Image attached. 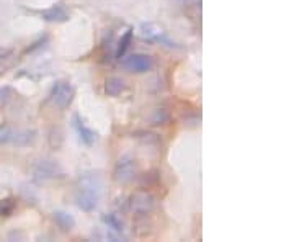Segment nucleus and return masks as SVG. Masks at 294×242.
<instances>
[{"instance_id":"obj_4","label":"nucleus","mask_w":294,"mask_h":242,"mask_svg":"<svg viewBox=\"0 0 294 242\" xmlns=\"http://www.w3.org/2000/svg\"><path fill=\"white\" fill-rule=\"evenodd\" d=\"M123 66L128 69L129 72L144 74V72L152 71L154 61L151 56H147V54H132V56L126 58L123 61Z\"/></svg>"},{"instance_id":"obj_6","label":"nucleus","mask_w":294,"mask_h":242,"mask_svg":"<svg viewBox=\"0 0 294 242\" xmlns=\"http://www.w3.org/2000/svg\"><path fill=\"white\" fill-rule=\"evenodd\" d=\"M129 206L132 211L139 213V214L151 213L154 210V206H156V198L147 191H137L131 197Z\"/></svg>"},{"instance_id":"obj_3","label":"nucleus","mask_w":294,"mask_h":242,"mask_svg":"<svg viewBox=\"0 0 294 242\" xmlns=\"http://www.w3.org/2000/svg\"><path fill=\"white\" fill-rule=\"evenodd\" d=\"M136 175V161L129 156H124L118 161L115 167V180L120 183H129Z\"/></svg>"},{"instance_id":"obj_14","label":"nucleus","mask_w":294,"mask_h":242,"mask_svg":"<svg viewBox=\"0 0 294 242\" xmlns=\"http://www.w3.org/2000/svg\"><path fill=\"white\" fill-rule=\"evenodd\" d=\"M33 139H34V133H33V131H23V133L13 134L10 142L17 144V146H26V144H30Z\"/></svg>"},{"instance_id":"obj_2","label":"nucleus","mask_w":294,"mask_h":242,"mask_svg":"<svg viewBox=\"0 0 294 242\" xmlns=\"http://www.w3.org/2000/svg\"><path fill=\"white\" fill-rule=\"evenodd\" d=\"M74 96H75V90L69 82H58L53 88V102L61 110H64L71 105Z\"/></svg>"},{"instance_id":"obj_1","label":"nucleus","mask_w":294,"mask_h":242,"mask_svg":"<svg viewBox=\"0 0 294 242\" xmlns=\"http://www.w3.org/2000/svg\"><path fill=\"white\" fill-rule=\"evenodd\" d=\"M103 182L102 177L96 174H85L79 180V190H77V206L85 211L92 213L96 210L98 202L102 198Z\"/></svg>"},{"instance_id":"obj_12","label":"nucleus","mask_w":294,"mask_h":242,"mask_svg":"<svg viewBox=\"0 0 294 242\" xmlns=\"http://www.w3.org/2000/svg\"><path fill=\"white\" fill-rule=\"evenodd\" d=\"M102 219H103V223L108 226V229L111 232H116V234L124 232V223H123V219L118 216V214H115V213L105 214Z\"/></svg>"},{"instance_id":"obj_15","label":"nucleus","mask_w":294,"mask_h":242,"mask_svg":"<svg viewBox=\"0 0 294 242\" xmlns=\"http://www.w3.org/2000/svg\"><path fill=\"white\" fill-rule=\"evenodd\" d=\"M13 208H15L13 200H2L0 202V216H9V214H12Z\"/></svg>"},{"instance_id":"obj_9","label":"nucleus","mask_w":294,"mask_h":242,"mask_svg":"<svg viewBox=\"0 0 294 242\" xmlns=\"http://www.w3.org/2000/svg\"><path fill=\"white\" fill-rule=\"evenodd\" d=\"M41 17H43L44 22H51V23H64L69 20V13L62 9L61 5H54L51 9L41 12Z\"/></svg>"},{"instance_id":"obj_10","label":"nucleus","mask_w":294,"mask_h":242,"mask_svg":"<svg viewBox=\"0 0 294 242\" xmlns=\"http://www.w3.org/2000/svg\"><path fill=\"white\" fill-rule=\"evenodd\" d=\"M53 218L56 221V224H58L64 232L72 231L74 227H75V218L72 216L71 213H67V211H62V210L54 211L53 213Z\"/></svg>"},{"instance_id":"obj_8","label":"nucleus","mask_w":294,"mask_h":242,"mask_svg":"<svg viewBox=\"0 0 294 242\" xmlns=\"http://www.w3.org/2000/svg\"><path fill=\"white\" fill-rule=\"evenodd\" d=\"M142 33H144V36L151 38V39H156V41H160V43H164V44L170 46V47H178L170 38H167V34L162 30L157 28V26L152 25V23H147V25L144 23L142 25Z\"/></svg>"},{"instance_id":"obj_5","label":"nucleus","mask_w":294,"mask_h":242,"mask_svg":"<svg viewBox=\"0 0 294 242\" xmlns=\"http://www.w3.org/2000/svg\"><path fill=\"white\" fill-rule=\"evenodd\" d=\"M33 175L38 182H44V180H51V178H56V177H61L62 169L59 167V164H56L53 161H39L34 165Z\"/></svg>"},{"instance_id":"obj_7","label":"nucleus","mask_w":294,"mask_h":242,"mask_svg":"<svg viewBox=\"0 0 294 242\" xmlns=\"http://www.w3.org/2000/svg\"><path fill=\"white\" fill-rule=\"evenodd\" d=\"M72 123H74V128L77 131V134H79L80 141L85 144V146H93L95 141H96V133L93 129H90L85 123H83V120L80 118L79 115H74L72 118Z\"/></svg>"},{"instance_id":"obj_13","label":"nucleus","mask_w":294,"mask_h":242,"mask_svg":"<svg viewBox=\"0 0 294 242\" xmlns=\"http://www.w3.org/2000/svg\"><path fill=\"white\" fill-rule=\"evenodd\" d=\"M132 34H134V30L128 28V30H126V33L121 36L120 44H118V50H116V58L118 59L124 58V54H126V51H128V47L131 44V41H132Z\"/></svg>"},{"instance_id":"obj_16","label":"nucleus","mask_w":294,"mask_h":242,"mask_svg":"<svg viewBox=\"0 0 294 242\" xmlns=\"http://www.w3.org/2000/svg\"><path fill=\"white\" fill-rule=\"evenodd\" d=\"M12 136H13V133H12L10 129H7V131H4V133H0V146H2V144L10 142L12 141Z\"/></svg>"},{"instance_id":"obj_11","label":"nucleus","mask_w":294,"mask_h":242,"mask_svg":"<svg viewBox=\"0 0 294 242\" xmlns=\"http://www.w3.org/2000/svg\"><path fill=\"white\" fill-rule=\"evenodd\" d=\"M126 90V84L121 77H108L105 82V92L108 96H118Z\"/></svg>"}]
</instances>
